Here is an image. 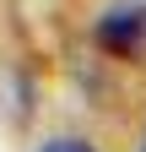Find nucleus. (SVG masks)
<instances>
[{
	"label": "nucleus",
	"instance_id": "2",
	"mask_svg": "<svg viewBox=\"0 0 146 152\" xmlns=\"http://www.w3.org/2000/svg\"><path fill=\"white\" fill-rule=\"evenodd\" d=\"M43 152H92V147H87V141H76V136H60V141H49Z\"/></svg>",
	"mask_w": 146,
	"mask_h": 152
},
{
	"label": "nucleus",
	"instance_id": "3",
	"mask_svg": "<svg viewBox=\"0 0 146 152\" xmlns=\"http://www.w3.org/2000/svg\"><path fill=\"white\" fill-rule=\"evenodd\" d=\"M141 152H146V141H141Z\"/></svg>",
	"mask_w": 146,
	"mask_h": 152
},
{
	"label": "nucleus",
	"instance_id": "1",
	"mask_svg": "<svg viewBox=\"0 0 146 152\" xmlns=\"http://www.w3.org/2000/svg\"><path fill=\"white\" fill-rule=\"evenodd\" d=\"M98 49L114 60H141L146 54V6H114L98 16Z\"/></svg>",
	"mask_w": 146,
	"mask_h": 152
}]
</instances>
